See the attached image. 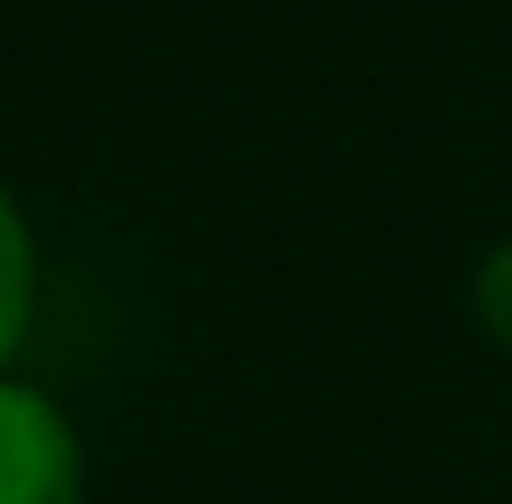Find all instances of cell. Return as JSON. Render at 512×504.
<instances>
[{
	"label": "cell",
	"mask_w": 512,
	"mask_h": 504,
	"mask_svg": "<svg viewBox=\"0 0 512 504\" xmlns=\"http://www.w3.org/2000/svg\"><path fill=\"white\" fill-rule=\"evenodd\" d=\"M0 504H84L76 420L26 378H0Z\"/></svg>",
	"instance_id": "6da1fadb"
},
{
	"label": "cell",
	"mask_w": 512,
	"mask_h": 504,
	"mask_svg": "<svg viewBox=\"0 0 512 504\" xmlns=\"http://www.w3.org/2000/svg\"><path fill=\"white\" fill-rule=\"evenodd\" d=\"M34 303H42L34 227H26V210H17V194L0 185V378H9V362L26 353V336H34Z\"/></svg>",
	"instance_id": "7a4b0ae2"
},
{
	"label": "cell",
	"mask_w": 512,
	"mask_h": 504,
	"mask_svg": "<svg viewBox=\"0 0 512 504\" xmlns=\"http://www.w3.org/2000/svg\"><path fill=\"white\" fill-rule=\"evenodd\" d=\"M479 328L512 353V244H496L479 261Z\"/></svg>",
	"instance_id": "3957f363"
}]
</instances>
